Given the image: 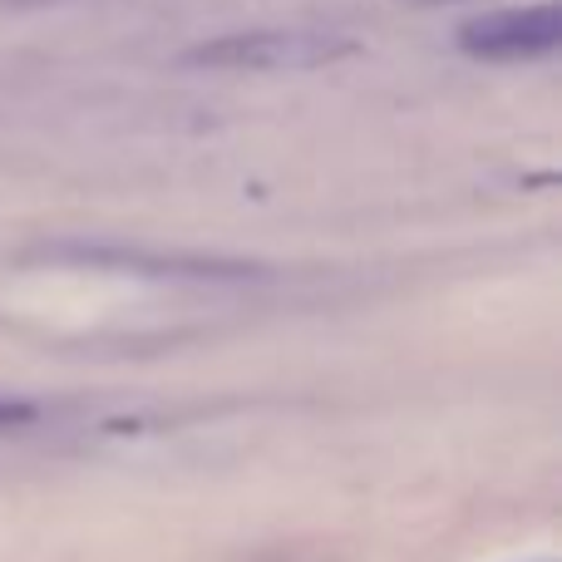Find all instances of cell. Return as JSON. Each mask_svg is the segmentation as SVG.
<instances>
[{
  "label": "cell",
  "instance_id": "5b68a950",
  "mask_svg": "<svg viewBox=\"0 0 562 562\" xmlns=\"http://www.w3.org/2000/svg\"><path fill=\"white\" fill-rule=\"evenodd\" d=\"M400 5H419V10H435V5H464V0H400Z\"/></svg>",
  "mask_w": 562,
  "mask_h": 562
},
{
  "label": "cell",
  "instance_id": "3957f363",
  "mask_svg": "<svg viewBox=\"0 0 562 562\" xmlns=\"http://www.w3.org/2000/svg\"><path fill=\"white\" fill-rule=\"evenodd\" d=\"M45 262H75V267H104V272H148V277H252L257 267L227 262V257H193V252H144V247H114V243H55L40 247Z\"/></svg>",
  "mask_w": 562,
  "mask_h": 562
},
{
  "label": "cell",
  "instance_id": "277c9868",
  "mask_svg": "<svg viewBox=\"0 0 562 562\" xmlns=\"http://www.w3.org/2000/svg\"><path fill=\"white\" fill-rule=\"evenodd\" d=\"M45 419V405H35V400H20V395H0V435H10V429H30Z\"/></svg>",
  "mask_w": 562,
  "mask_h": 562
},
{
  "label": "cell",
  "instance_id": "8992f818",
  "mask_svg": "<svg viewBox=\"0 0 562 562\" xmlns=\"http://www.w3.org/2000/svg\"><path fill=\"white\" fill-rule=\"evenodd\" d=\"M10 5H40V0H10Z\"/></svg>",
  "mask_w": 562,
  "mask_h": 562
},
{
  "label": "cell",
  "instance_id": "6da1fadb",
  "mask_svg": "<svg viewBox=\"0 0 562 562\" xmlns=\"http://www.w3.org/2000/svg\"><path fill=\"white\" fill-rule=\"evenodd\" d=\"M356 55V40L330 35V30H237V35L203 40L183 55L193 69H227V75H296L321 69Z\"/></svg>",
  "mask_w": 562,
  "mask_h": 562
},
{
  "label": "cell",
  "instance_id": "7a4b0ae2",
  "mask_svg": "<svg viewBox=\"0 0 562 562\" xmlns=\"http://www.w3.org/2000/svg\"><path fill=\"white\" fill-rule=\"evenodd\" d=\"M562 45V5L543 0V5L524 10H488L459 25V49L474 59H494V65H518V59H543Z\"/></svg>",
  "mask_w": 562,
  "mask_h": 562
}]
</instances>
